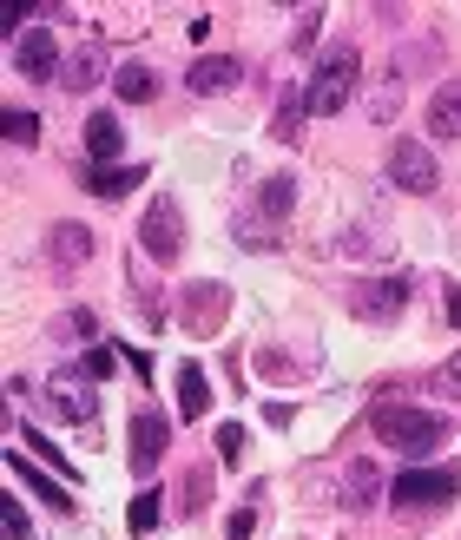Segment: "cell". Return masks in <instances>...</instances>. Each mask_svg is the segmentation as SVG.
<instances>
[{
	"mask_svg": "<svg viewBox=\"0 0 461 540\" xmlns=\"http://www.w3.org/2000/svg\"><path fill=\"white\" fill-rule=\"evenodd\" d=\"M369 429H376V442H389V448H396V455H409V461H429L435 448H442L448 422H442L435 409H415V402H376Z\"/></svg>",
	"mask_w": 461,
	"mask_h": 540,
	"instance_id": "6da1fadb",
	"label": "cell"
},
{
	"mask_svg": "<svg viewBox=\"0 0 461 540\" xmlns=\"http://www.w3.org/2000/svg\"><path fill=\"white\" fill-rule=\"evenodd\" d=\"M455 494H461V461H409L389 481L396 508H448Z\"/></svg>",
	"mask_w": 461,
	"mask_h": 540,
	"instance_id": "7a4b0ae2",
	"label": "cell"
},
{
	"mask_svg": "<svg viewBox=\"0 0 461 540\" xmlns=\"http://www.w3.org/2000/svg\"><path fill=\"white\" fill-rule=\"evenodd\" d=\"M356 80H363V60H356L350 40H336V47L317 60V80H310V99H303V106L317 112V119H336V112L356 99Z\"/></svg>",
	"mask_w": 461,
	"mask_h": 540,
	"instance_id": "3957f363",
	"label": "cell"
},
{
	"mask_svg": "<svg viewBox=\"0 0 461 540\" xmlns=\"http://www.w3.org/2000/svg\"><path fill=\"white\" fill-rule=\"evenodd\" d=\"M402 303H409V270H369L350 284V310L363 323H396Z\"/></svg>",
	"mask_w": 461,
	"mask_h": 540,
	"instance_id": "277c9868",
	"label": "cell"
},
{
	"mask_svg": "<svg viewBox=\"0 0 461 540\" xmlns=\"http://www.w3.org/2000/svg\"><path fill=\"white\" fill-rule=\"evenodd\" d=\"M382 172H389V185H396V191H415V198H429V191L442 185V165H435V152L422 139H396Z\"/></svg>",
	"mask_w": 461,
	"mask_h": 540,
	"instance_id": "5b68a950",
	"label": "cell"
},
{
	"mask_svg": "<svg viewBox=\"0 0 461 540\" xmlns=\"http://www.w3.org/2000/svg\"><path fill=\"white\" fill-rule=\"evenodd\" d=\"M93 369H53L47 376V409L60 415V422H93V409H99V396H93Z\"/></svg>",
	"mask_w": 461,
	"mask_h": 540,
	"instance_id": "8992f818",
	"label": "cell"
},
{
	"mask_svg": "<svg viewBox=\"0 0 461 540\" xmlns=\"http://www.w3.org/2000/svg\"><path fill=\"white\" fill-rule=\"evenodd\" d=\"M139 244L152 264H178V251H185V224H178V205L172 198H152L139 218Z\"/></svg>",
	"mask_w": 461,
	"mask_h": 540,
	"instance_id": "52a82bcc",
	"label": "cell"
},
{
	"mask_svg": "<svg viewBox=\"0 0 461 540\" xmlns=\"http://www.w3.org/2000/svg\"><path fill=\"white\" fill-rule=\"evenodd\" d=\"M165 448H172V422H165L159 409H139L132 415V435H126V468L145 481L165 461Z\"/></svg>",
	"mask_w": 461,
	"mask_h": 540,
	"instance_id": "ba28073f",
	"label": "cell"
},
{
	"mask_svg": "<svg viewBox=\"0 0 461 540\" xmlns=\"http://www.w3.org/2000/svg\"><path fill=\"white\" fill-rule=\"evenodd\" d=\"M238 86H244V60H238V53H205V60L185 66V93H198V99L238 93Z\"/></svg>",
	"mask_w": 461,
	"mask_h": 540,
	"instance_id": "9c48e42d",
	"label": "cell"
},
{
	"mask_svg": "<svg viewBox=\"0 0 461 540\" xmlns=\"http://www.w3.org/2000/svg\"><path fill=\"white\" fill-rule=\"evenodd\" d=\"M14 73H27V80H60V40H53L47 27H27L14 40Z\"/></svg>",
	"mask_w": 461,
	"mask_h": 540,
	"instance_id": "30bf717a",
	"label": "cell"
},
{
	"mask_svg": "<svg viewBox=\"0 0 461 540\" xmlns=\"http://www.w3.org/2000/svg\"><path fill=\"white\" fill-rule=\"evenodd\" d=\"M224 303H231V290H224V284L185 290V330H191V336H218V330H224Z\"/></svg>",
	"mask_w": 461,
	"mask_h": 540,
	"instance_id": "8fae6325",
	"label": "cell"
},
{
	"mask_svg": "<svg viewBox=\"0 0 461 540\" xmlns=\"http://www.w3.org/2000/svg\"><path fill=\"white\" fill-rule=\"evenodd\" d=\"M47 251H53V270H80L86 257H93V231H86V224H53L47 231Z\"/></svg>",
	"mask_w": 461,
	"mask_h": 540,
	"instance_id": "7c38bea8",
	"label": "cell"
},
{
	"mask_svg": "<svg viewBox=\"0 0 461 540\" xmlns=\"http://www.w3.org/2000/svg\"><path fill=\"white\" fill-rule=\"evenodd\" d=\"M119 152H126V126H119V112H93V119H86V159L112 165Z\"/></svg>",
	"mask_w": 461,
	"mask_h": 540,
	"instance_id": "4fadbf2b",
	"label": "cell"
},
{
	"mask_svg": "<svg viewBox=\"0 0 461 540\" xmlns=\"http://www.w3.org/2000/svg\"><path fill=\"white\" fill-rule=\"evenodd\" d=\"M343 481H350V488H343V508H350V514L376 508L382 494H389V481H382L376 468H369V461H350V468H343Z\"/></svg>",
	"mask_w": 461,
	"mask_h": 540,
	"instance_id": "5bb4252c",
	"label": "cell"
},
{
	"mask_svg": "<svg viewBox=\"0 0 461 540\" xmlns=\"http://www.w3.org/2000/svg\"><path fill=\"white\" fill-rule=\"evenodd\" d=\"M429 132L435 139H461V80H442L429 93Z\"/></svg>",
	"mask_w": 461,
	"mask_h": 540,
	"instance_id": "9a60e30c",
	"label": "cell"
},
{
	"mask_svg": "<svg viewBox=\"0 0 461 540\" xmlns=\"http://www.w3.org/2000/svg\"><path fill=\"white\" fill-rule=\"evenodd\" d=\"M80 185L93 198H126L132 185H145V165H93V172H80Z\"/></svg>",
	"mask_w": 461,
	"mask_h": 540,
	"instance_id": "2e32d148",
	"label": "cell"
},
{
	"mask_svg": "<svg viewBox=\"0 0 461 540\" xmlns=\"http://www.w3.org/2000/svg\"><path fill=\"white\" fill-rule=\"evenodd\" d=\"M290 205H297V178H290V172H271L264 185H257V224L290 218Z\"/></svg>",
	"mask_w": 461,
	"mask_h": 540,
	"instance_id": "e0dca14e",
	"label": "cell"
},
{
	"mask_svg": "<svg viewBox=\"0 0 461 540\" xmlns=\"http://www.w3.org/2000/svg\"><path fill=\"white\" fill-rule=\"evenodd\" d=\"M205 409H211V382H205V369H198V363H185V369H178V415L198 422Z\"/></svg>",
	"mask_w": 461,
	"mask_h": 540,
	"instance_id": "ac0fdd59",
	"label": "cell"
},
{
	"mask_svg": "<svg viewBox=\"0 0 461 540\" xmlns=\"http://www.w3.org/2000/svg\"><path fill=\"white\" fill-rule=\"evenodd\" d=\"M112 86H119V99H132V106L159 93V80H152V66H145V60H126V66H112Z\"/></svg>",
	"mask_w": 461,
	"mask_h": 540,
	"instance_id": "d6986e66",
	"label": "cell"
},
{
	"mask_svg": "<svg viewBox=\"0 0 461 540\" xmlns=\"http://www.w3.org/2000/svg\"><path fill=\"white\" fill-rule=\"evenodd\" d=\"M7 468H14V475L27 481L33 494H40V501H53V508H73V494H66V481H47L40 468H27V455H7Z\"/></svg>",
	"mask_w": 461,
	"mask_h": 540,
	"instance_id": "ffe728a7",
	"label": "cell"
},
{
	"mask_svg": "<svg viewBox=\"0 0 461 540\" xmlns=\"http://www.w3.org/2000/svg\"><path fill=\"white\" fill-rule=\"evenodd\" d=\"M47 336H60V343H93L99 323H93V310H60V317L47 323Z\"/></svg>",
	"mask_w": 461,
	"mask_h": 540,
	"instance_id": "44dd1931",
	"label": "cell"
},
{
	"mask_svg": "<svg viewBox=\"0 0 461 540\" xmlns=\"http://www.w3.org/2000/svg\"><path fill=\"white\" fill-rule=\"evenodd\" d=\"M396 106H402V80L389 73V80H382L376 93L363 99V119H369V126H389V112H396Z\"/></svg>",
	"mask_w": 461,
	"mask_h": 540,
	"instance_id": "7402d4cb",
	"label": "cell"
},
{
	"mask_svg": "<svg viewBox=\"0 0 461 540\" xmlns=\"http://www.w3.org/2000/svg\"><path fill=\"white\" fill-rule=\"evenodd\" d=\"M60 86H66V93H86V86H99V53H93V47H80L73 60H66Z\"/></svg>",
	"mask_w": 461,
	"mask_h": 540,
	"instance_id": "603a6c76",
	"label": "cell"
},
{
	"mask_svg": "<svg viewBox=\"0 0 461 540\" xmlns=\"http://www.w3.org/2000/svg\"><path fill=\"white\" fill-rule=\"evenodd\" d=\"M159 514H165L159 488H139V494H132V508H126V521H132V534H152V527H159Z\"/></svg>",
	"mask_w": 461,
	"mask_h": 540,
	"instance_id": "cb8c5ba5",
	"label": "cell"
},
{
	"mask_svg": "<svg viewBox=\"0 0 461 540\" xmlns=\"http://www.w3.org/2000/svg\"><path fill=\"white\" fill-rule=\"evenodd\" d=\"M0 132H7V145H40V119H33V112H20V106L0 112Z\"/></svg>",
	"mask_w": 461,
	"mask_h": 540,
	"instance_id": "d4e9b609",
	"label": "cell"
},
{
	"mask_svg": "<svg viewBox=\"0 0 461 540\" xmlns=\"http://www.w3.org/2000/svg\"><path fill=\"white\" fill-rule=\"evenodd\" d=\"M271 132H277L284 145L303 132V99H297V93H284V99H277V119H271Z\"/></svg>",
	"mask_w": 461,
	"mask_h": 540,
	"instance_id": "484cf974",
	"label": "cell"
},
{
	"mask_svg": "<svg viewBox=\"0 0 461 540\" xmlns=\"http://www.w3.org/2000/svg\"><path fill=\"white\" fill-rule=\"evenodd\" d=\"M0 521H7V540H33V527H27V508H20L14 494L0 501Z\"/></svg>",
	"mask_w": 461,
	"mask_h": 540,
	"instance_id": "4316f807",
	"label": "cell"
},
{
	"mask_svg": "<svg viewBox=\"0 0 461 540\" xmlns=\"http://www.w3.org/2000/svg\"><path fill=\"white\" fill-rule=\"evenodd\" d=\"M27 448H33V455H47V461H53V468H60V481H80V475H73V461H66V455H60V448H53V442H47V435H33V429H27Z\"/></svg>",
	"mask_w": 461,
	"mask_h": 540,
	"instance_id": "83f0119b",
	"label": "cell"
},
{
	"mask_svg": "<svg viewBox=\"0 0 461 540\" xmlns=\"http://www.w3.org/2000/svg\"><path fill=\"white\" fill-rule=\"evenodd\" d=\"M218 455L231 461V468L244 461V422H224V429H218Z\"/></svg>",
	"mask_w": 461,
	"mask_h": 540,
	"instance_id": "f1b7e54d",
	"label": "cell"
},
{
	"mask_svg": "<svg viewBox=\"0 0 461 540\" xmlns=\"http://www.w3.org/2000/svg\"><path fill=\"white\" fill-rule=\"evenodd\" d=\"M435 389L461 402V350H455V356H448V363H442V376H435Z\"/></svg>",
	"mask_w": 461,
	"mask_h": 540,
	"instance_id": "f546056e",
	"label": "cell"
},
{
	"mask_svg": "<svg viewBox=\"0 0 461 540\" xmlns=\"http://www.w3.org/2000/svg\"><path fill=\"white\" fill-rule=\"evenodd\" d=\"M251 527H257L251 508H231V521H224V540H251Z\"/></svg>",
	"mask_w": 461,
	"mask_h": 540,
	"instance_id": "4dcf8cb0",
	"label": "cell"
},
{
	"mask_svg": "<svg viewBox=\"0 0 461 540\" xmlns=\"http://www.w3.org/2000/svg\"><path fill=\"white\" fill-rule=\"evenodd\" d=\"M20 14H33L27 0H14V7H0V33H7V40H20Z\"/></svg>",
	"mask_w": 461,
	"mask_h": 540,
	"instance_id": "1f68e13d",
	"label": "cell"
},
{
	"mask_svg": "<svg viewBox=\"0 0 461 540\" xmlns=\"http://www.w3.org/2000/svg\"><path fill=\"white\" fill-rule=\"evenodd\" d=\"M442 317L461 330V284H448V290H442Z\"/></svg>",
	"mask_w": 461,
	"mask_h": 540,
	"instance_id": "d6a6232c",
	"label": "cell"
},
{
	"mask_svg": "<svg viewBox=\"0 0 461 540\" xmlns=\"http://www.w3.org/2000/svg\"><path fill=\"white\" fill-rule=\"evenodd\" d=\"M198 508H205V475L185 481V514H198Z\"/></svg>",
	"mask_w": 461,
	"mask_h": 540,
	"instance_id": "836d02e7",
	"label": "cell"
}]
</instances>
